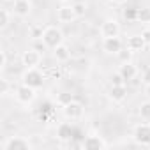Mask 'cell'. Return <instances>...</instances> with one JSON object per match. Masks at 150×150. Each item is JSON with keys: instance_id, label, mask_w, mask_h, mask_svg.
Masks as SVG:
<instances>
[{"instance_id": "6da1fadb", "label": "cell", "mask_w": 150, "mask_h": 150, "mask_svg": "<svg viewBox=\"0 0 150 150\" xmlns=\"http://www.w3.org/2000/svg\"><path fill=\"white\" fill-rule=\"evenodd\" d=\"M64 30L60 28V27H57V25H48V27H44L42 28V35H41V41L46 44V48L48 50H53V48H57L58 44H62L64 42Z\"/></svg>"}, {"instance_id": "7a4b0ae2", "label": "cell", "mask_w": 150, "mask_h": 150, "mask_svg": "<svg viewBox=\"0 0 150 150\" xmlns=\"http://www.w3.org/2000/svg\"><path fill=\"white\" fill-rule=\"evenodd\" d=\"M44 81H46V78H44V74H42V71L39 67H28L21 74V83H25V85H28V87H32L35 90L42 88Z\"/></svg>"}, {"instance_id": "3957f363", "label": "cell", "mask_w": 150, "mask_h": 150, "mask_svg": "<svg viewBox=\"0 0 150 150\" xmlns=\"http://www.w3.org/2000/svg\"><path fill=\"white\" fill-rule=\"evenodd\" d=\"M62 111H64V117L67 120H81L83 115H85V106L80 101L71 99L69 103H65L62 106Z\"/></svg>"}, {"instance_id": "277c9868", "label": "cell", "mask_w": 150, "mask_h": 150, "mask_svg": "<svg viewBox=\"0 0 150 150\" xmlns=\"http://www.w3.org/2000/svg\"><path fill=\"white\" fill-rule=\"evenodd\" d=\"M132 139L136 145L150 146V122H141L132 129Z\"/></svg>"}, {"instance_id": "5b68a950", "label": "cell", "mask_w": 150, "mask_h": 150, "mask_svg": "<svg viewBox=\"0 0 150 150\" xmlns=\"http://www.w3.org/2000/svg\"><path fill=\"white\" fill-rule=\"evenodd\" d=\"M124 46H125V42L120 39V35L118 37H104L101 41V50L106 55H118L124 50Z\"/></svg>"}, {"instance_id": "8992f818", "label": "cell", "mask_w": 150, "mask_h": 150, "mask_svg": "<svg viewBox=\"0 0 150 150\" xmlns=\"http://www.w3.org/2000/svg\"><path fill=\"white\" fill-rule=\"evenodd\" d=\"M32 143L25 136H9L2 143V150H30Z\"/></svg>"}, {"instance_id": "52a82bcc", "label": "cell", "mask_w": 150, "mask_h": 150, "mask_svg": "<svg viewBox=\"0 0 150 150\" xmlns=\"http://www.w3.org/2000/svg\"><path fill=\"white\" fill-rule=\"evenodd\" d=\"M120 32H122L120 23H118L115 18H108V20H104V21L101 23V27H99V34H101L103 39H104V37H118Z\"/></svg>"}, {"instance_id": "ba28073f", "label": "cell", "mask_w": 150, "mask_h": 150, "mask_svg": "<svg viewBox=\"0 0 150 150\" xmlns=\"http://www.w3.org/2000/svg\"><path fill=\"white\" fill-rule=\"evenodd\" d=\"M42 62V53L37 48H28L21 53V64L25 65V69L28 67H39Z\"/></svg>"}, {"instance_id": "9c48e42d", "label": "cell", "mask_w": 150, "mask_h": 150, "mask_svg": "<svg viewBox=\"0 0 150 150\" xmlns=\"http://www.w3.org/2000/svg\"><path fill=\"white\" fill-rule=\"evenodd\" d=\"M14 97H16V101L21 103V104H30V103L35 101L37 94H35V88H32V87L21 83V85H18L16 90H14Z\"/></svg>"}, {"instance_id": "30bf717a", "label": "cell", "mask_w": 150, "mask_h": 150, "mask_svg": "<svg viewBox=\"0 0 150 150\" xmlns=\"http://www.w3.org/2000/svg\"><path fill=\"white\" fill-rule=\"evenodd\" d=\"M78 20V14L74 11L72 6H67V4H62L58 9H57V21L62 23V25H71Z\"/></svg>"}, {"instance_id": "8fae6325", "label": "cell", "mask_w": 150, "mask_h": 150, "mask_svg": "<svg viewBox=\"0 0 150 150\" xmlns=\"http://www.w3.org/2000/svg\"><path fill=\"white\" fill-rule=\"evenodd\" d=\"M106 146H108V141L99 134H88L81 141V148H87V150H101Z\"/></svg>"}, {"instance_id": "7c38bea8", "label": "cell", "mask_w": 150, "mask_h": 150, "mask_svg": "<svg viewBox=\"0 0 150 150\" xmlns=\"http://www.w3.org/2000/svg\"><path fill=\"white\" fill-rule=\"evenodd\" d=\"M13 14L18 16V18H28L34 11V4L32 0H16L13 4Z\"/></svg>"}, {"instance_id": "4fadbf2b", "label": "cell", "mask_w": 150, "mask_h": 150, "mask_svg": "<svg viewBox=\"0 0 150 150\" xmlns=\"http://www.w3.org/2000/svg\"><path fill=\"white\" fill-rule=\"evenodd\" d=\"M125 48L129 51H132V53H141L148 46H146V42H145V39H143L141 34H132V35H129L125 39Z\"/></svg>"}, {"instance_id": "5bb4252c", "label": "cell", "mask_w": 150, "mask_h": 150, "mask_svg": "<svg viewBox=\"0 0 150 150\" xmlns=\"http://www.w3.org/2000/svg\"><path fill=\"white\" fill-rule=\"evenodd\" d=\"M118 71H120V74L125 78V81L129 83V81H132L138 74H139V69L136 67V64H132V62H125V64H120V67H118Z\"/></svg>"}, {"instance_id": "9a60e30c", "label": "cell", "mask_w": 150, "mask_h": 150, "mask_svg": "<svg viewBox=\"0 0 150 150\" xmlns=\"http://www.w3.org/2000/svg\"><path fill=\"white\" fill-rule=\"evenodd\" d=\"M108 97H110V101H113V103H122V101H125V97H127V85L110 87Z\"/></svg>"}, {"instance_id": "2e32d148", "label": "cell", "mask_w": 150, "mask_h": 150, "mask_svg": "<svg viewBox=\"0 0 150 150\" xmlns=\"http://www.w3.org/2000/svg\"><path fill=\"white\" fill-rule=\"evenodd\" d=\"M72 136H74V127L69 122H62L57 127V139H60V141H71Z\"/></svg>"}, {"instance_id": "e0dca14e", "label": "cell", "mask_w": 150, "mask_h": 150, "mask_svg": "<svg viewBox=\"0 0 150 150\" xmlns=\"http://www.w3.org/2000/svg\"><path fill=\"white\" fill-rule=\"evenodd\" d=\"M53 58L57 62H67L71 58V48L67 44H58L57 48H53Z\"/></svg>"}, {"instance_id": "ac0fdd59", "label": "cell", "mask_w": 150, "mask_h": 150, "mask_svg": "<svg viewBox=\"0 0 150 150\" xmlns=\"http://www.w3.org/2000/svg\"><path fill=\"white\" fill-rule=\"evenodd\" d=\"M138 115H139V118H141V120L150 122V99H146V101L139 103V106H138Z\"/></svg>"}, {"instance_id": "d6986e66", "label": "cell", "mask_w": 150, "mask_h": 150, "mask_svg": "<svg viewBox=\"0 0 150 150\" xmlns=\"http://www.w3.org/2000/svg\"><path fill=\"white\" fill-rule=\"evenodd\" d=\"M14 14H13V11H9V9H0V28L2 30H6L7 27H9V23H11V18H13Z\"/></svg>"}, {"instance_id": "ffe728a7", "label": "cell", "mask_w": 150, "mask_h": 150, "mask_svg": "<svg viewBox=\"0 0 150 150\" xmlns=\"http://www.w3.org/2000/svg\"><path fill=\"white\" fill-rule=\"evenodd\" d=\"M136 21H138V23H143V25H150V7H141V9H138Z\"/></svg>"}, {"instance_id": "44dd1931", "label": "cell", "mask_w": 150, "mask_h": 150, "mask_svg": "<svg viewBox=\"0 0 150 150\" xmlns=\"http://www.w3.org/2000/svg\"><path fill=\"white\" fill-rule=\"evenodd\" d=\"M72 7H74V11H76L78 18H83V16L88 13V4H87V2H83V0H78V2H74V4H72Z\"/></svg>"}, {"instance_id": "7402d4cb", "label": "cell", "mask_w": 150, "mask_h": 150, "mask_svg": "<svg viewBox=\"0 0 150 150\" xmlns=\"http://www.w3.org/2000/svg\"><path fill=\"white\" fill-rule=\"evenodd\" d=\"M117 85H127V81H125V78L120 74V71L110 74V87H117Z\"/></svg>"}, {"instance_id": "603a6c76", "label": "cell", "mask_w": 150, "mask_h": 150, "mask_svg": "<svg viewBox=\"0 0 150 150\" xmlns=\"http://www.w3.org/2000/svg\"><path fill=\"white\" fill-rule=\"evenodd\" d=\"M132 55H134L132 51H129L127 48H124V50H122V51H120L117 57H118L120 64H125V62H132Z\"/></svg>"}, {"instance_id": "cb8c5ba5", "label": "cell", "mask_w": 150, "mask_h": 150, "mask_svg": "<svg viewBox=\"0 0 150 150\" xmlns=\"http://www.w3.org/2000/svg\"><path fill=\"white\" fill-rule=\"evenodd\" d=\"M11 92V83H9V80L7 78H2V80H0V96H7Z\"/></svg>"}, {"instance_id": "d4e9b609", "label": "cell", "mask_w": 150, "mask_h": 150, "mask_svg": "<svg viewBox=\"0 0 150 150\" xmlns=\"http://www.w3.org/2000/svg\"><path fill=\"white\" fill-rule=\"evenodd\" d=\"M141 81L143 85H150V65H146L141 72Z\"/></svg>"}, {"instance_id": "484cf974", "label": "cell", "mask_w": 150, "mask_h": 150, "mask_svg": "<svg viewBox=\"0 0 150 150\" xmlns=\"http://www.w3.org/2000/svg\"><path fill=\"white\" fill-rule=\"evenodd\" d=\"M6 67H7V53L2 50V51H0V69L4 71Z\"/></svg>"}, {"instance_id": "4316f807", "label": "cell", "mask_w": 150, "mask_h": 150, "mask_svg": "<svg viewBox=\"0 0 150 150\" xmlns=\"http://www.w3.org/2000/svg\"><path fill=\"white\" fill-rule=\"evenodd\" d=\"M141 35H143V39H145V42H146V46L150 48V27H146V28H143V30H141Z\"/></svg>"}, {"instance_id": "83f0119b", "label": "cell", "mask_w": 150, "mask_h": 150, "mask_svg": "<svg viewBox=\"0 0 150 150\" xmlns=\"http://www.w3.org/2000/svg\"><path fill=\"white\" fill-rule=\"evenodd\" d=\"M136 14H138V9H132V11H125L124 13V16L127 20H136Z\"/></svg>"}, {"instance_id": "f1b7e54d", "label": "cell", "mask_w": 150, "mask_h": 150, "mask_svg": "<svg viewBox=\"0 0 150 150\" xmlns=\"http://www.w3.org/2000/svg\"><path fill=\"white\" fill-rule=\"evenodd\" d=\"M143 94H145L146 99H150V85H145L143 87Z\"/></svg>"}, {"instance_id": "f546056e", "label": "cell", "mask_w": 150, "mask_h": 150, "mask_svg": "<svg viewBox=\"0 0 150 150\" xmlns=\"http://www.w3.org/2000/svg\"><path fill=\"white\" fill-rule=\"evenodd\" d=\"M110 2L115 6H124V4H127V0H110Z\"/></svg>"}, {"instance_id": "4dcf8cb0", "label": "cell", "mask_w": 150, "mask_h": 150, "mask_svg": "<svg viewBox=\"0 0 150 150\" xmlns=\"http://www.w3.org/2000/svg\"><path fill=\"white\" fill-rule=\"evenodd\" d=\"M2 2H6V4H14L16 0H2Z\"/></svg>"}, {"instance_id": "1f68e13d", "label": "cell", "mask_w": 150, "mask_h": 150, "mask_svg": "<svg viewBox=\"0 0 150 150\" xmlns=\"http://www.w3.org/2000/svg\"><path fill=\"white\" fill-rule=\"evenodd\" d=\"M57 2H60V4H67L69 0H57Z\"/></svg>"}]
</instances>
